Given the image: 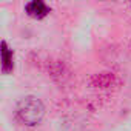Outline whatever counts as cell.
I'll use <instances>...</instances> for the list:
<instances>
[{
    "mask_svg": "<svg viewBox=\"0 0 131 131\" xmlns=\"http://www.w3.org/2000/svg\"><path fill=\"white\" fill-rule=\"evenodd\" d=\"M43 116H45V106L34 96L23 97L17 105V117L25 125H29V126L37 125L40 123Z\"/></svg>",
    "mask_w": 131,
    "mask_h": 131,
    "instance_id": "cell-1",
    "label": "cell"
},
{
    "mask_svg": "<svg viewBox=\"0 0 131 131\" xmlns=\"http://www.w3.org/2000/svg\"><path fill=\"white\" fill-rule=\"evenodd\" d=\"M26 13L34 19H43L49 13V8L46 6L43 0H31L26 5Z\"/></svg>",
    "mask_w": 131,
    "mask_h": 131,
    "instance_id": "cell-2",
    "label": "cell"
},
{
    "mask_svg": "<svg viewBox=\"0 0 131 131\" xmlns=\"http://www.w3.org/2000/svg\"><path fill=\"white\" fill-rule=\"evenodd\" d=\"M0 54H2V67H3V71L5 73H9L13 70V52L8 49L6 43L3 42L2 43V49H0Z\"/></svg>",
    "mask_w": 131,
    "mask_h": 131,
    "instance_id": "cell-3",
    "label": "cell"
}]
</instances>
